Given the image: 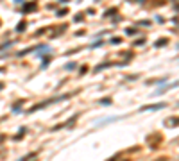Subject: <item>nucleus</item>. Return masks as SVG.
<instances>
[{
    "instance_id": "1",
    "label": "nucleus",
    "mask_w": 179,
    "mask_h": 161,
    "mask_svg": "<svg viewBox=\"0 0 179 161\" xmlns=\"http://www.w3.org/2000/svg\"><path fill=\"white\" fill-rule=\"evenodd\" d=\"M167 102H158V104H150V106H142L140 111H158V109H165Z\"/></svg>"
},
{
    "instance_id": "2",
    "label": "nucleus",
    "mask_w": 179,
    "mask_h": 161,
    "mask_svg": "<svg viewBox=\"0 0 179 161\" xmlns=\"http://www.w3.org/2000/svg\"><path fill=\"white\" fill-rule=\"evenodd\" d=\"M36 7H38V6H36V2H29V4H25V6H23V9H21V11H23V13H32Z\"/></svg>"
},
{
    "instance_id": "3",
    "label": "nucleus",
    "mask_w": 179,
    "mask_h": 161,
    "mask_svg": "<svg viewBox=\"0 0 179 161\" xmlns=\"http://www.w3.org/2000/svg\"><path fill=\"white\" fill-rule=\"evenodd\" d=\"M34 158H36V152H31V154H27L25 158H21L20 161H31V159H34Z\"/></svg>"
},
{
    "instance_id": "4",
    "label": "nucleus",
    "mask_w": 179,
    "mask_h": 161,
    "mask_svg": "<svg viewBox=\"0 0 179 161\" xmlns=\"http://www.w3.org/2000/svg\"><path fill=\"white\" fill-rule=\"evenodd\" d=\"M75 63H68V65H66V70H73V68H75Z\"/></svg>"
},
{
    "instance_id": "5",
    "label": "nucleus",
    "mask_w": 179,
    "mask_h": 161,
    "mask_svg": "<svg viewBox=\"0 0 179 161\" xmlns=\"http://www.w3.org/2000/svg\"><path fill=\"white\" fill-rule=\"evenodd\" d=\"M161 45H167V39H159V41H156V47H161Z\"/></svg>"
},
{
    "instance_id": "6",
    "label": "nucleus",
    "mask_w": 179,
    "mask_h": 161,
    "mask_svg": "<svg viewBox=\"0 0 179 161\" xmlns=\"http://www.w3.org/2000/svg\"><path fill=\"white\" fill-rule=\"evenodd\" d=\"M25 29V22H21L20 25H18V27H16V30H23Z\"/></svg>"
},
{
    "instance_id": "7",
    "label": "nucleus",
    "mask_w": 179,
    "mask_h": 161,
    "mask_svg": "<svg viewBox=\"0 0 179 161\" xmlns=\"http://www.w3.org/2000/svg\"><path fill=\"white\" fill-rule=\"evenodd\" d=\"M66 15V9H61V11H57V16H63Z\"/></svg>"
},
{
    "instance_id": "8",
    "label": "nucleus",
    "mask_w": 179,
    "mask_h": 161,
    "mask_svg": "<svg viewBox=\"0 0 179 161\" xmlns=\"http://www.w3.org/2000/svg\"><path fill=\"white\" fill-rule=\"evenodd\" d=\"M177 108H179V102H177Z\"/></svg>"
}]
</instances>
